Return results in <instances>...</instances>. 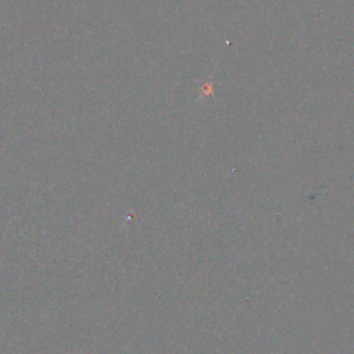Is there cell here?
Masks as SVG:
<instances>
[{"label": "cell", "instance_id": "1", "mask_svg": "<svg viewBox=\"0 0 354 354\" xmlns=\"http://www.w3.org/2000/svg\"><path fill=\"white\" fill-rule=\"evenodd\" d=\"M201 91H202V94L205 95L212 94V93H213V85H212L211 82H206L204 86H202V90H201Z\"/></svg>", "mask_w": 354, "mask_h": 354}]
</instances>
